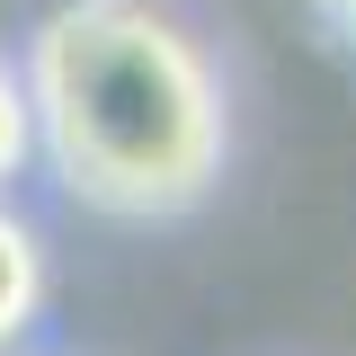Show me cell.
Here are the masks:
<instances>
[{
    "instance_id": "1",
    "label": "cell",
    "mask_w": 356,
    "mask_h": 356,
    "mask_svg": "<svg viewBox=\"0 0 356 356\" xmlns=\"http://www.w3.org/2000/svg\"><path fill=\"white\" fill-rule=\"evenodd\" d=\"M44 161L98 214H178L222 170V81L161 0H72L27 44Z\"/></svg>"
},
{
    "instance_id": "2",
    "label": "cell",
    "mask_w": 356,
    "mask_h": 356,
    "mask_svg": "<svg viewBox=\"0 0 356 356\" xmlns=\"http://www.w3.org/2000/svg\"><path fill=\"white\" fill-rule=\"evenodd\" d=\"M36 303H44V241L18 205H0V356L36 330Z\"/></svg>"
},
{
    "instance_id": "3",
    "label": "cell",
    "mask_w": 356,
    "mask_h": 356,
    "mask_svg": "<svg viewBox=\"0 0 356 356\" xmlns=\"http://www.w3.org/2000/svg\"><path fill=\"white\" fill-rule=\"evenodd\" d=\"M44 152V116H36V89H27V72H0V187L27 170Z\"/></svg>"
},
{
    "instance_id": "4",
    "label": "cell",
    "mask_w": 356,
    "mask_h": 356,
    "mask_svg": "<svg viewBox=\"0 0 356 356\" xmlns=\"http://www.w3.org/2000/svg\"><path fill=\"white\" fill-rule=\"evenodd\" d=\"M321 9H330V18H339V27L356 36V0H321Z\"/></svg>"
}]
</instances>
